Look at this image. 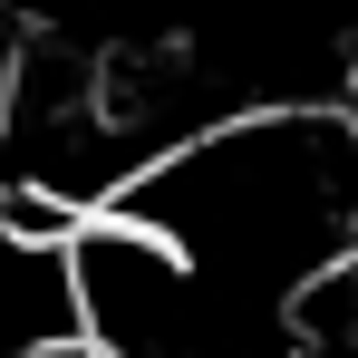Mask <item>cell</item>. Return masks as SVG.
I'll return each instance as SVG.
<instances>
[{
    "instance_id": "obj_1",
    "label": "cell",
    "mask_w": 358,
    "mask_h": 358,
    "mask_svg": "<svg viewBox=\"0 0 358 358\" xmlns=\"http://www.w3.org/2000/svg\"><path fill=\"white\" fill-rule=\"evenodd\" d=\"M107 213L175 242L203 291L281 310L339 271L358 242V117L349 107H252L155 155Z\"/></svg>"
},
{
    "instance_id": "obj_2",
    "label": "cell",
    "mask_w": 358,
    "mask_h": 358,
    "mask_svg": "<svg viewBox=\"0 0 358 358\" xmlns=\"http://www.w3.org/2000/svg\"><path fill=\"white\" fill-rule=\"evenodd\" d=\"M349 262H358V242H349Z\"/></svg>"
}]
</instances>
